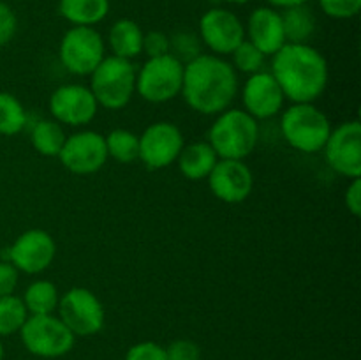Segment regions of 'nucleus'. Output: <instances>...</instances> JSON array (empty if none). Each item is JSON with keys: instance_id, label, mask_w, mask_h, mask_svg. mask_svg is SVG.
Wrapping results in <instances>:
<instances>
[{"instance_id": "1", "label": "nucleus", "mask_w": 361, "mask_h": 360, "mask_svg": "<svg viewBox=\"0 0 361 360\" xmlns=\"http://www.w3.org/2000/svg\"><path fill=\"white\" fill-rule=\"evenodd\" d=\"M238 94V74L224 56L201 53L183 66L180 95L192 112L219 115L231 108Z\"/></svg>"}, {"instance_id": "2", "label": "nucleus", "mask_w": 361, "mask_h": 360, "mask_svg": "<svg viewBox=\"0 0 361 360\" xmlns=\"http://www.w3.org/2000/svg\"><path fill=\"white\" fill-rule=\"evenodd\" d=\"M270 73L291 102H316L330 78L326 59L309 42H286L271 55Z\"/></svg>"}, {"instance_id": "3", "label": "nucleus", "mask_w": 361, "mask_h": 360, "mask_svg": "<svg viewBox=\"0 0 361 360\" xmlns=\"http://www.w3.org/2000/svg\"><path fill=\"white\" fill-rule=\"evenodd\" d=\"M208 131V143L219 159L249 157L259 141V124L243 108H228L215 115Z\"/></svg>"}, {"instance_id": "4", "label": "nucleus", "mask_w": 361, "mask_h": 360, "mask_svg": "<svg viewBox=\"0 0 361 360\" xmlns=\"http://www.w3.org/2000/svg\"><path fill=\"white\" fill-rule=\"evenodd\" d=\"M331 126L330 119L314 102H293L282 112L281 133L286 143L303 154H317L323 150Z\"/></svg>"}, {"instance_id": "5", "label": "nucleus", "mask_w": 361, "mask_h": 360, "mask_svg": "<svg viewBox=\"0 0 361 360\" xmlns=\"http://www.w3.org/2000/svg\"><path fill=\"white\" fill-rule=\"evenodd\" d=\"M136 67L133 60L106 55L90 74V90L99 108L123 109L136 94Z\"/></svg>"}, {"instance_id": "6", "label": "nucleus", "mask_w": 361, "mask_h": 360, "mask_svg": "<svg viewBox=\"0 0 361 360\" xmlns=\"http://www.w3.org/2000/svg\"><path fill=\"white\" fill-rule=\"evenodd\" d=\"M28 353L39 359H60L74 348L76 335L56 314L28 316L18 332Z\"/></svg>"}, {"instance_id": "7", "label": "nucleus", "mask_w": 361, "mask_h": 360, "mask_svg": "<svg viewBox=\"0 0 361 360\" xmlns=\"http://www.w3.org/2000/svg\"><path fill=\"white\" fill-rule=\"evenodd\" d=\"M183 64L168 53L148 59L136 73V92L152 104H162L176 99L182 92Z\"/></svg>"}, {"instance_id": "8", "label": "nucleus", "mask_w": 361, "mask_h": 360, "mask_svg": "<svg viewBox=\"0 0 361 360\" xmlns=\"http://www.w3.org/2000/svg\"><path fill=\"white\" fill-rule=\"evenodd\" d=\"M56 313L76 337L99 334L106 323V311L99 296L92 289L81 286L67 289L60 295Z\"/></svg>"}, {"instance_id": "9", "label": "nucleus", "mask_w": 361, "mask_h": 360, "mask_svg": "<svg viewBox=\"0 0 361 360\" xmlns=\"http://www.w3.org/2000/svg\"><path fill=\"white\" fill-rule=\"evenodd\" d=\"M104 56L106 41L94 27H71L60 39L59 59L71 74L90 76Z\"/></svg>"}, {"instance_id": "10", "label": "nucleus", "mask_w": 361, "mask_h": 360, "mask_svg": "<svg viewBox=\"0 0 361 360\" xmlns=\"http://www.w3.org/2000/svg\"><path fill=\"white\" fill-rule=\"evenodd\" d=\"M326 164L345 179L361 176V124L358 119L345 120L334 127L323 150Z\"/></svg>"}, {"instance_id": "11", "label": "nucleus", "mask_w": 361, "mask_h": 360, "mask_svg": "<svg viewBox=\"0 0 361 360\" xmlns=\"http://www.w3.org/2000/svg\"><path fill=\"white\" fill-rule=\"evenodd\" d=\"M185 140L178 126L168 120L150 124L140 134V161L150 172L164 169L176 162Z\"/></svg>"}, {"instance_id": "12", "label": "nucleus", "mask_w": 361, "mask_h": 360, "mask_svg": "<svg viewBox=\"0 0 361 360\" xmlns=\"http://www.w3.org/2000/svg\"><path fill=\"white\" fill-rule=\"evenodd\" d=\"M60 162L74 175H94L108 162L104 134L97 131H80L66 138L59 154Z\"/></svg>"}, {"instance_id": "13", "label": "nucleus", "mask_w": 361, "mask_h": 360, "mask_svg": "<svg viewBox=\"0 0 361 360\" xmlns=\"http://www.w3.org/2000/svg\"><path fill=\"white\" fill-rule=\"evenodd\" d=\"M56 256L55 239L46 229L32 228L16 236L7 249V261L18 268V272L35 275L48 270Z\"/></svg>"}, {"instance_id": "14", "label": "nucleus", "mask_w": 361, "mask_h": 360, "mask_svg": "<svg viewBox=\"0 0 361 360\" xmlns=\"http://www.w3.org/2000/svg\"><path fill=\"white\" fill-rule=\"evenodd\" d=\"M200 39L212 55H231L236 46L245 41V25L233 11L212 7L200 20Z\"/></svg>"}, {"instance_id": "15", "label": "nucleus", "mask_w": 361, "mask_h": 360, "mask_svg": "<svg viewBox=\"0 0 361 360\" xmlns=\"http://www.w3.org/2000/svg\"><path fill=\"white\" fill-rule=\"evenodd\" d=\"M48 106L53 120L71 127L87 126L99 112L90 87L80 83L60 85L49 97Z\"/></svg>"}, {"instance_id": "16", "label": "nucleus", "mask_w": 361, "mask_h": 360, "mask_svg": "<svg viewBox=\"0 0 361 360\" xmlns=\"http://www.w3.org/2000/svg\"><path fill=\"white\" fill-rule=\"evenodd\" d=\"M207 180L212 194L231 205L245 201L254 189L252 169L238 159H219Z\"/></svg>"}, {"instance_id": "17", "label": "nucleus", "mask_w": 361, "mask_h": 360, "mask_svg": "<svg viewBox=\"0 0 361 360\" xmlns=\"http://www.w3.org/2000/svg\"><path fill=\"white\" fill-rule=\"evenodd\" d=\"M284 101V92L270 71L250 74L242 87L243 109L256 120H267L281 113Z\"/></svg>"}, {"instance_id": "18", "label": "nucleus", "mask_w": 361, "mask_h": 360, "mask_svg": "<svg viewBox=\"0 0 361 360\" xmlns=\"http://www.w3.org/2000/svg\"><path fill=\"white\" fill-rule=\"evenodd\" d=\"M245 39L261 49L264 56L277 53L286 44L281 13L270 6L254 9L245 25Z\"/></svg>"}, {"instance_id": "19", "label": "nucleus", "mask_w": 361, "mask_h": 360, "mask_svg": "<svg viewBox=\"0 0 361 360\" xmlns=\"http://www.w3.org/2000/svg\"><path fill=\"white\" fill-rule=\"evenodd\" d=\"M217 161V154L208 141H194L190 145H183L176 164L187 180L200 182V180L208 179Z\"/></svg>"}, {"instance_id": "20", "label": "nucleus", "mask_w": 361, "mask_h": 360, "mask_svg": "<svg viewBox=\"0 0 361 360\" xmlns=\"http://www.w3.org/2000/svg\"><path fill=\"white\" fill-rule=\"evenodd\" d=\"M143 35L145 32L134 20L129 18L116 20L108 32V46L111 55L126 60L140 56L143 53Z\"/></svg>"}, {"instance_id": "21", "label": "nucleus", "mask_w": 361, "mask_h": 360, "mask_svg": "<svg viewBox=\"0 0 361 360\" xmlns=\"http://www.w3.org/2000/svg\"><path fill=\"white\" fill-rule=\"evenodd\" d=\"M59 13L73 27H95L109 13V0H59Z\"/></svg>"}, {"instance_id": "22", "label": "nucleus", "mask_w": 361, "mask_h": 360, "mask_svg": "<svg viewBox=\"0 0 361 360\" xmlns=\"http://www.w3.org/2000/svg\"><path fill=\"white\" fill-rule=\"evenodd\" d=\"M66 129L53 119H41L30 131V143L37 154L44 157H59L66 143Z\"/></svg>"}, {"instance_id": "23", "label": "nucleus", "mask_w": 361, "mask_h": 360, "mask_svg": "<svg viewBox=\"0 0 361 360\" xmlns=\"http://www.w3.org/2000/svg\"><path fill=\"white\" fill-rule=\"evenodd\" d=\"M25 307L28 311V316H39V314H55L59 307L60 293L59 288L51 281L37 279L30 282L25 289L23 296Z\"/></svg>"}, {"instance_id": "24", "label": "nucleus", "mask_w": 361, "mask_h": 360, "mask_svg": "<svg viewBox=\"0 0 361 360\" xmlns=\"http://www.w3.org/2000/svg\"><path fill=\"white\" fill-rule=\"evenodd\" d=\"M281 16L282 25H284L286 42L302 44L312 37L314 30H316V18L309 7H289V9H284V13H281Z\"/></svg>"}, {"instance_id": "25", "label": "nucleus", "mask_w": 361, "mask_h": 360, "mask_svg": "<svg viewBox=\"0 0 361 360\" xmlns=\"http://www.w3.org/2000/svg\"><path fill=\"white\" fill-rule=\"evenodd\" d=\"M104 140L108 157L115 159L116 162L130 164V162L137 161V157H140V134L116 127V129L109 131L106 134Z\"/></svg>"}, {"instance_id": "26", "label": "nucleus", "mask_w": 361, "mask_h": 360, "mask_svg": "<svg viewBox=\"0 0 361 360\" xmlns=\"http://www.w3.org/2000/svg\"><path fill=\"white\" fill-rule=\"evenodd\" d=\"M27 122L28 115L20 99L9 92H0V134L16 136L25 129Z\"/></svg>"}, {"instance_id": "27", "label": "nucleus", "mask_w": 361, "mask_h": 360, "mask_svg": "<svg viewBox=\"0 0 361 360\" xmlns=\"http://www.w3.org/2000/svg\"><path fill=\"white\" fill-rule=\"evenodd\" d=\"M27 318L28 311L21 296H0V339L18 334Z\"/></svg>"}, {"instance_id": "28", "label": "nucleus", "mask_w": 361, "mask_h": 360, "mask_svg": "<svg viewBox=\"0 0 361 360\" xmlns=\"http://www.w3.org/2000/svg\"><path fill=\"white\" fill-rule=\"evenodd\" d=\"M231 66L235 67L236 73H243L247 76L250 74H256L259 71H264V60L267 56L261 53V49H257L256 46L250 41H242L236 46L235 52L231 53Z\"/></svg>"}, {"instance_id": "29", "label": "nucleus", "mask_w": 361, "mask_h": 360, "mask_svg": "<svg viewBox=\"0 0 361 360\" xmlns=\"http://www.w3.org/2000/svg\"><path fill=\"white\" fill-rule=\"evenodd\" d=\"M201 46L203 42H201L200 35L192 34V32L180 30L169 35V53L178 59L183 66L201 55Z\"/></svg>"}, {"instance_id": "30", "label": "nucleus", "mask_w": 361, "mask_h": 360, "mask_svg": "<svg viewBox=\"0 0 361 360\" xmlns=\"http://www.w3.org/2000/svg\"><path fill=\"white\" fill-rule=\"evenodd\" d=\"M321 11L335 20H349L361 11V0H319Z\"/></svg>"}, {"instance_id": "31", "label": "nucleus", "mask_w": 361, "mask_h": 360, "mask_svg": "<svg viewBox=\"0 0 361 360\" xmlns=\"http://www.w3.org/2000/svg\"><path fill=\"white\" fill-rule=\"evenodd\" d=\"M123 360H168V355H166L164 346L159 342L143 341L130 346Z\"/></svg>"}, {"instance_id": "32", "label": "nucleus", "mask_w": 361, "mask_h": 360, "mask_svg": "<svg viewBox=\"0 0 361 360\" xmlns=\"http://www.w3.org/2000/svg\"><path fill=\"white\" fill-rule=\"evenodd\" d=\"M168 360H201V348L190 339H176L166 346Z\"/></svg>"}, {"instance_id": "33", "label": "nucleus", "mask_w": 361, "mask_h": 360, "mask_svg": "<svg viewBox=\"0 0 361 360\" xmlns=\"http://www.w3.org/2000/svg\"><path fill=\"white\" fill-rule=\"evenodd\" d=\"M143 53L148 59L169 53V35L161 30H152L143 35Z\"/></svg>"}, {"instance_id": "34", "label": "nucleus", "mask_w": 361, "mask_h": 360, "mask_svg": "<svg viewBox=\"0 0 361 360\" xmlns=\"http://www.w3.org/2000/svg\"><path fill=\"white\" fill-rule=\"evenodd\" d=\"M18 30V18L7 4L0 2V46L13 41Z\"/></svg>"}, {"instance_id": "35", "label": "nucleus", "mask_w": 361, "mask_h": 360, "mask_svg": "<svg viewBox=\"0 0 361 360\" xmlns=\"http://www.w3.org/2000/svg\"><path fill=\"white\" fill-rule=\"evenodd\" d=\"M20 281V272L11 261H0V296L14 295Z\"/></svg>"}, {"instance_id": "36", "label": "nucleus", "mask_w": 361, "mask_h": 360, "mask_svg": "<svg viewBox=\"0 0 361 360\" xmlns=\"http://www.w3.org/2000/svg\"><path fill=\"white\" fill-rule=\"evenodd\" d=\"M345 208L351 215L360 217L361 215V179H353L344 194Z\"/></svg>"}, {"instance_id": "37", "label": "nucleus", "mask_w": 361, "mask_h": 360, "mask_svg": "<svg viewBox=\"0 0 361 360\" xmlns=\"http://www.w3.org/2000/svg\"><path fill=\"white\" fill-rule=\"evenodd\" d=\"M270 4V7H275V9H289V7L296 6H305L309 0H267Z\"/></svg>"}, {"instance_id": "38", "label": "nucleus", "mask_w": 361, "mask_h": 360, "mask_svg": "<svg viewBox=\"0 0 361 360\" xmlns=\"http://www.w3.org/2000/svg\"><path fill=\"white\" fill-rule=\"evenodd\" d=\"M228 4H235V6H243V4H249L250 0H224Z\"/></svg>"}, {"instance_id": "39", "label": "nucleus", "mask_w": 361, "mask_h": 360, "mask_svg": "<svg viewBox=\"0 0 361 360\" xmlns=\"http://www.w3.org/2000/svg\"><path fill=\"white\" fill-rule=\"evenodd\" d=\"M0 360H4V344H2V339H0Z\"/></svg>"}]
</instances>
